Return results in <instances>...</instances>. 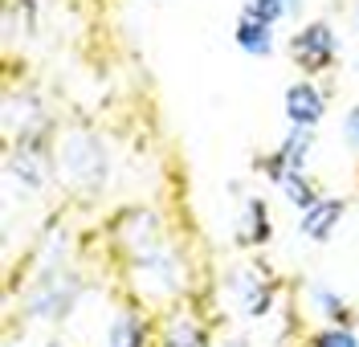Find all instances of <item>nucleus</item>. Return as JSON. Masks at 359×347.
Segmentation results:
<instances>
[{"label":"nucleus","mask_w":359,"mask_h":347,"mask_svg":"<svg viewBox=\"0 0 359 347\" xmlns=\"http://www.w3.org/2000/svg\"><path fill=\"white\" fill-rule=\"evenodd\" d=\"M57 172L74 188H102L107 180V151L90 131H69L57 151Z\"/></svg>","instance_id":"1"},{"label":"nucleus","mask_w":359,"mask_h":347,"mask_svg":"<svg viewBox=\"0 0 359 347\" xmlns=\"http://www.w3.org/2000/svg\"><path fill=\"white\" fill-rule=\"evenodd\" d=\"M78 294H82V282L74 274H53L33 286V294L25 299V311L33 319H41V323H57V319H66L69 311H74Z\"/></svg>","instance_id":"2"},{"label":"nucleus","mask_w":359,"mask_h":347,"mask_svg":"<svg viewBox=\"0 0 359 347\" xmlns=\"http://www.w3.org/2000/svg\"><path fill=\"white\" fill-rule=\"evenodd\" d=\"M335 53H339V37H335V29H331L327 21L302 25V29L290 37V57L306 69V74L327 69L331 62H335Z\"/></svg>","instance_id":"3"},{"label":"nucleus","mask_w":359,"mask_h":347,"mask_svg":"<svg viewBox=\"0 0 359 347\" xmlns=\"http://www.w3.org/2000/svg\"><path fill=\"white\" fill-rule=\"evenodd\" d=\"M282 107H286L290 127H302V131H314L327 118V98H323V90L314 82H294V86H286Z\"/></svg>","instance_id":"4"},{"label":"nucleus","mask_w":359,"mask_h":347,"mask_svg":"<svg viewBox=\"0 0 359 347\" xmlns=\"http://www.w3.org/2000/svg\"><path fill=\"white\" fill-rule=\"evenodd\" d=\"M343 212H347V200H339V196H323L318 205H311L306 212H302L298 229L306 233L311 241H327V237H331V233L339 229Z\"/></svg>","instance_id":"5"},{"label":"nucleus","mask_w":359,"mask_h":347,"mask_svg":"<svg viewBox=\"0 0 359 347\" xmlns=\"http://www.w3.org/2000/svg\"><path fill=\"white\" fill-rule=\"evenodd\" d=\"M233 290L241 294V311H245V319H266L269 315V306H273V282H266L257 270H241Z\"/></svg>","instance_id":"6"},{"label":"nucleus","mask_w":359,"mask_h":347,"mask_svg":"<svg viewBox=\"0 0 359 347\" xmlns=\"http://www.w3.org/2000/svg\"><path fill=\"white\" fill-rule=\"evenodd\" d=\"M8 176L21 188H29V192H41V188L49 184V168H45L37 147H25V151L13 156V160H8Z\"/></svg>","instance_id":"7"},{"label":"nucleus","mask_w":359,"mask_h":347,"mask_svg":"<svg viewBox=\"0 0 359 347\" xmlns=\"http://www.w3.org/2000/svg\"><path fill=\"white\" fill-rule=\"evenodd\" d=\"M269 233H273V225H269L266 200H262V196L245 200V208H241V225H237V241H241V245H266Z\"/></svg>","instance_id":"8"},{"label":"nucleus","mask_w":359,"mask_h":347,"mask_svg":"<svg viewBox=\"0 0 359 347\" xmlns=\"http://www.w3.org/2000/svg\"><path fill=\"white\" fill-rule=\"evenodd\" d=\"M233 37H237V46L253 53V57H269L273 53V25L266 21H253V17H237V29H233Z\"/></svg>","instance_id":"9"},{"label":"nucleus","mask_w":359,"mask_h":347,"mask_svg":"<svg viewBox=\"0 0 359 347\" xmlns=\"http://www.w3.org/2000/svg\"><path fill=\"white\" fill-rule=\"evenodd\" d=\"M107 343L111 347H147V323H143V315H135V311L114 315Z\"/></svg>","instance_id":"10"},{"label":"nucleus","mask_w":359,"mask_h":347,"mask_svg":"<svg viewBox=\"0 0 359 347\" xmlns=\"http://www.w3.org/2000/svg\"><path fill=\"white\" fill-rule=\"evenodd\" d=\"M278 188H282V192H286V200H290V205H298L302 212H306L311 205H318V200H323V196H318V184H314L306 172H286Z\"/></svg>","instance_id":"11"},{"label":"nucleus","mask_w":359,"mask_h":347,"mask_svg":"<svg viewBox=\"0 0 359 347\" xmlns=\"http://www.w3.org/2000/svg\"><path fill=\"white\" fill-rule=\"evenodd\" d=\"M163 347H208V339H204V327L196 323V319L180 315V319H172L168 331H163Z\"/></svg>","instance_id":"12"},{"label":"nucleus","mask_w":359,"mask_h":347,"mask_svg":"<svg viewBox=\"0 0 359 347\" xmlns=\"http://www.w3.org/2000/svg\"><path fill=\"white\" fill-rule=\"evenodd\" d=\"M311 299H314V306H318V311H327V319H335V327H351V319H355V315H351V306L339 299L331 286H311Z\"/></svg>","instance_id":"13"},{"label":"nucleus","mask_w":359,"mask_h":347,"mask_svg":"<svg viewBox=\"0 0 359 347\" xmlns=\"http://www.w3.org/2000/svg\"><path fill=\"white\" fill-rule=\"evenodd\" d=\"M241 13L253 17V21L278 25L282 17H286V0H241Z\"/></svg>","instance_id":"14"},{"label":"nucleus","mask_w":359,"mask_h":347,"mask_svg":"<svg viewBox=\"0 0 359 347\" xmlns=\"http://www.w3.org/2000/svg\"><path fill=\"white\" fill-rule=\"evenodd\" d=\"M311 347H359V335L351 327H327L311 339Z\"/></svg>","instance_id":"15"},{"label":"nucleus","mask_w":359,"mask_h":347,"mask_svg":"<svg viewBox=\"0 0 359 347\" xmlns=\"http://www.w3.org/2000/svg\"><path fill=\"white\" fill-rule=\"evenodd\" d=\"M343 139H347V143L359 151V102L347 111V118H343Z\"/></svg>","instance_id":"16"},{"label":"nucleus","mask_w":359,"mask_h":347,"mask_svg":"<svg viewBox=\"0 0 359 347\" xmlns=\"http://www.w3.org/2000/svg\"><path fill=\"white\" fill-rule=\"evenodd\" d=\"M286 8H290V13H298V8H302V0H286Z\"/></svg>","instance_id":"17"},{"label":"nucleus","mask_w":359,"mask_h":347,"mask_svg":"<svg viewBox=\"0 0 359 347\" xmlns=\"http://www.w3.org/2000/svg\"><path fill=\"white\" fill-rule=\"evenodd\" d=\"M45 347H62V343H45Z\"/></svg>","instance_id":"18"}]
</instances>
